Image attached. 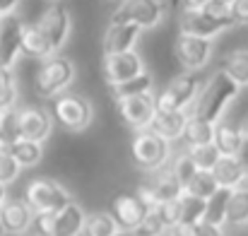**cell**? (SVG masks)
<instances>
[{"label": "cell", "mask_w": 248, "mask_h": 236, "mask_svg": "<svg viewBox=\"0 0 248 236\" xmlns=\"http://www.w3.org/2000/svg\"><path fill=\"white\" fill-rule=\"evenodd\" d=\"M19 173H22V166L17 164V159L10 155L7 147H0V183L10 186L12 181H17Z\"/></svg>", "instance_id": "d590c367"}, {"label": "cell", "mask_w": 248, "mask_h": 236, "mask_svg": "<svg viewBox=\"0 0 248 236\" xmlns=\"http://www.w3.org/2000/svg\"><path fill=\"white\" fill-rule=\"evenodd\" d=\"M22 34L24 24L15 15L0 17V68L12 70L22 56Z\"/></svg>", "instance_id": "30bf717a"}, {"label": "cell", "mask_w": 248, "mask_h": 236, "mask_svg": "<svg viewBox=\"0 0 248 236\" xmlns=\"http://www.w3.org/2000/svg\"><path fill=\"white\" fill-rule=\"evenodd\" d=\"M200 82L202 79L190 70L183 75H176L157 94V109L159 111H188V109H193V104L202 89Z\"/></svg>", "instance_id": "5b68a950"}, {"label": "cell", "mask_w": 248, "mask_h": 236, "mask_svg": "<svg viewBox=\"0 0 248 236\" xmlns=\"http://www.w3.org/2000/svg\"><path fill=\"white\" fill-rule=\"evenodd\" d=\"M186 2V7H202L207 0H183Z\"/></svg>", "instance_id": "b9f144b4"}, {"label": "cell", "mask_w": 248, "mask_h": 236, "mask_svg": "<svg viewBox=\"0 0 248 236\" xmlns=\"http://www.w3.org/2000/svg\"><path fill=\"white\" fill-rule=\"evenodd\" d=\"M166 232H169V227H166L164 217L159 215L157 207H152L147 212V217L140 222V227L135 229V236H164Z\"/></svg>", "instance_id": "836d02e7"}, {"label": "cell", "mask_w": 248, "mask_h": 236, "mask_svg": "<svg viewBox=\"0 0 248 236\" xmlns=\"http://www.w3.org/2000/svg\"><path fill=\"white\" fill-rule=\"evenodd\" d=\"M145 73V63L142 58L130 51V53H116V56H104V78L111 87L128 82V79L138 78Z\"/></svg>", "instance_id": "5bb4252c"}, {"label": "cell", "mask_w": 248, "mask_h": 236, "mask_svg": "<svg viewBox=\"0 0 248 236\" xmlns=\"http://www.w3.org/2000/svg\"><path fill=\"white\" fill-rule=\"evenodd\" d=\"M130 152H133V161L140 169L159 171L171 159V140H166V138L152 133V130H138L135 138H133Z\"/></svg>", "instance_id": "3957f363"}, {"label": "cell", "mask_w": 248, "mask_h": 236, "mask_svg": "<svg viewBox=\"0 0 248 236\" xmlns=\"http://www.w3.org/2000/svg\"><path fill=\"white\" fill-rule=\"evenodd\" d=\"M15 126H17L19 138L34 140V142H44L53 130V121H51L48 111H44L39 106H27L22 111H15Z\"/></svg>", "instance_id": "7c38bea8"}, {"label": "cell", "mask_w": 248, "mask_h": 236, "mask_svg": "<svg viewBox=\"0 0 248 236\" xmlns=\"http://www.w3.org/2000/svg\"><path fill=\"white\" fill-rule=\"evenodd\" d=\"M229 78L234 79L239 87L248 84V51H234L224 58V68H222Z\"/></svg>", "instance_id": "f546056e"}, {"label": "cell", "mask_w": 248, "mask_h": 236, "mask_svg": "<svg viewBox=\"0 0 248 236\" xmlns=\"http://www.w3.org/2000/svg\"><path fill=\"white\" fill-rule=\"evenodd\" d=\"M17 82H15V75L12 70L7 68H0V111H15L17 106Z\"/></svg>", "instance_id": "1f68e13d"}, {"label": "cell", "mask_w": 248, "mask_h": 236, "mask_svg": "<svg viewBox=\"0 0 248 236\" xmlns=\"http://www.w3.org/2000/svg\"><path fill=\"white\" fill-rule=\"evenodd\" d=\"M36 27L44 31V36L48 39L51 48L58 53L61 46H63V44L68 41V36H70V27H73L70 10H68L65 5H61V2H53V5L41 15V19H39Z\"/></svg>", "instance_id": "9c48e42d"}, {"label": "cell", "mask_w": 248, "mask_h": 236, "mask_svg": "<svg viewBox=\"0 0 248 236\" xmlns=\"http://www.w3.org/2000/svg\"><path fill=\"white\" fill-rule=\"evenodd\" d=\"M113 236H135V232H125V229H118Z\"/></svg>", "instance_id": "ee69618b"}, {"label": "cell", "mask_w": 248, "mask_h": 236, "mask_svg": "<svg viewBox=\"0 0 248 236\" xmlns=\"http://www.w3.org/2000/svg\"><path fill=\"white\" fill-rule=\"evenodd\" d=\"M36 212L29 207L27 200H7L0 207V224L5 229V234H27L34 224Z\"/></svg>", "instance_id": "2e32d148"}, {"label": "cell", "mask_w": 248, "mask_h": 236, "mask_svg": "<svg viewBox=\"0 0 248 236\" xmlns=\"http://www.w3.org/2000/svg\"><path fill=\"white\" fill-rule=\"evenodd\" d=\"M188 118H190L188 111H159L157 109V113H155V118H152L147 130L162 135L166 140H178V138H183Z\"/></svg>", "instance_id": "d6986e66"}, {"label": "cell", "mask_w": 248, "mask_h": 236, "mask_svg": "<svg viewBox=\"0 0 248 236\" xmlns=\"http://www.w3.org/2000/svg\"><path fill=\"white\" fill-rule=\"evenodd\" d=\"M217 188H219V183H217L215 173L198 169V171L193 173V178L186 183L183 193H186V195H193V198H200V200H207V198H212V195L217 193Z\"/></svg>", "instance_id": "4316f807"}, {"label": "cell", "mask_w": 248, "mask_h": 236, "mask_svg": "<svg viewBox=\"0 0 248 236\" xmlns=\"http://www.w3.org/2000/svg\"><path fill=\"white\" fill-rule=\"evenodd\" d=\"M31 236H34V234H31Z\"/></svg>", "instance_id": "681fc988"}, {"label": "cell", "mask_w": 248, "mask_h": 236, "mask_svg": "<svg viewBox=\"0 0 248 236\" xmlns=\"http://www.w3.org/2000/svg\"><path fill=\"white\" fill-rule=\"evenodd\" d=\"M212 173H215L219 188H232V190L246 178L244 166H241L239 157H222L219 161H217V166L212 169Z\"/></svg>", "instance_id": "cb8c5ba5"}, {"label": "cell", "mask_w": 248, "mask_h": 236, "mask_svg": "<svg viewBox=\"0 0 248 236\" xmlns=\"http://www.w3.org/2000/svg\"><path fill=\"white\" fill-rule=\"evenodd\" d=\"M10 150V155L17 159V164L22 169H29V166H36L41 159H44V142H34V140H24V138H17L12 142L5 145Z\"/></svg>", "instance_id": "7402d4cb"}, {"label": "cell", "mask_w": 248, "mask_h": 236, "mask_svg": "<svg viewBox=\"0 0 248 236\" xmlns=\"http://www.w3.org/2000/svg\"><path fill=\"white\" fill-rule=\"evenodd\" d=\"M73 78H75V65H73V61L56 53V56L46 58L44 65L39 68L34 89H36V94H39L41 99H58L61 92L68 89V84L73 82Z\"/></svg>", "instance_id": "7a4b0ae2"}, {"label": "cell", "mask_w": 248, "mask_h": 236, "mask_svg": "<svg viewBox=\"0 0 248 236\" xmlns=\"http://www.w3.org/2000/svg\"><path fill=\"white\" fill-rule=\"evenodd\" d=\"M229 12H232V19L236 27H246L248 24V0H234L229 5Z\"/></svg>", "instance_id": "8d00e7d4"}, {"label": "cell", "mask_w": 248, "mask_h": 236, "mask_svg": "<svg viewBox=\"0 0 248 236\" xmlns=\"http://www.w3.org/2000/svg\"><path fill=\"white\" fill-rule=\"evenodd\" d=\"M118 109H121V116L123 121L135 128V130H147L155 113H157V96L150 92V94H140V96H130V99H123L118 101Z\"/></svg>", "instance_id": "4fadbf2b"}, {"label": "cell", "mask_w": 248, "mask_h": 236, "mask_svg": "<svg viewBox=\"0 0 248 236\" xmlns=\"http://www.w3.org/2000/svg\"><path fill=\"white\" fill-rule=\"evenodd\" d=\"M53 113H56V121L73 130V133H80L84 130L92 118H94V109L89 104V99L78 96V94H65V96H58L56 104H53Z\"/></svg>", "instance_id": "ba28073f"}, {"label": "cell", "mask_w": 248, "mask_h": 236, "mask_svg": "<svg viewBox=\"0 0 248 236\" xmlns=\"http://www.w3.org/2000/svg\"><path fill=\"white\" fill-rule=\"evenodd\" d=\"M229 198H232V188H217V193L212 198H207V203H205L202 222L215 224V227H224L227 212H229Z\"/></svg>", "instance_id": "603a6c76"}, {"label": "cell", "mask_w": 248, "mask_h": 236, "mask_svg": "<svg viewBox=\"0 0 248 236\" xmlns=\"http://www.w3.org/2000/svg\"><path fill=\"white\" fill-rule=\"evenodd\" d=\"M244 138H246V133L241 128L229 126V123H217L215 145L222 152V157H236L241 152V147H244Z\"/></svg>", "instance_id": "44dd1931"}, {"label": "cell", "mask_w": 248, "mask_h": 236, "mask_svg": "<svg viewBox=\"0 0 248 236\" xmlns=\"http://www.w3.org/2000/svg\"><path fill=\"white\" fill-rule=\"evenodd\" d=\"M48 2H61V0H48Z\"/></svg>", "instance_id": "7dc6e473"}, {"label": "cell", "mask_w": 248, "mask_h": 236, "mask_svg": "<svg viewBox=\"0 0 248 236\" xmlns=\"http://www.w3.org/2000/svg\"><path fill=\"white\" fill-rule=\"evenodd\" d=\"M239 89L241 87L224 70H217L212 78L205 82V87L200 89V94H198V99H195V104L190 109V118L219 123V118L224 116L229 104L239 96Z\"/></svg>", "instance_id": "6da1fadb"}, {"label": "cell", "mask_w": 248, "mask_h": 236, "mask_svg": "<svg viewBox=\"0 0 248 236\" xmlns=\"http://www.w3.org/2000/svg\"><path fill=\"white\" fill-rule=\"evenodd\" d=\"M176 58L190 73L202 70L210 63V58H212V39H200V36L181 34L176 39Z\"/></svg>", "instance_id": "8fae6325"}, {"label": "cell", "mask_w": 248, "mask_h": 236, "mask_svg": "<svg viewBox=\"0 0 248 236\" xmlns=\"http://www.w3.org/2000/svg\"><path fill=\"white\" fill-rule=\"evenodd\" d=\"M181 34L188 36H200V39H215L219 36L224 29L234 27V19H224V17H215L202 7H183L181 10Z\"/></svg>", "instance_id": "52a82bcc"}, {"label": "cell", "mask_w": 248, "mask_h": 236, "mask_svg": "<svg viewBox=\"0 0 248 236\" xmlns=\"http://www.w3.org/2000/svg\"><path fill=\"white\" fill-rule=\"evenodd\" d=\"M152 87H155L152 75L145 70V73H142V75H138V78H133V79H128V82H121V84L111 87V92H113V99H116V101H123V99H130V96L150 94V92H152Z\"/></svg>", "instance_id": "83f0119b"}, {"label": "cell", "mask_w": 248, "mask_h": 236, "mask_svg": "<svg viewBox=\"0 0 248 236\" xmlns=\"http://www.w3.org/2000/svg\"><path fill=\"white\" fill-rule=\"evenodd\" d=\"M215 130H217V123L200 121V118H188V126L183 130V140L188 142V147L210 145V142H215Z\"/></svg>", "instance_id": "484cf974"}, {"label": "cell", "mask_w": 248, "mask_h": 236, "mask_svg": "<svg viewBox=\"0 0 248 236\" xmlns=\"http://www.w3.org/2000/svg\"><path fill=\"white\" fill-rule=\"evenodd\" d=\"M5 188H7V186H2V183H0V207L7 203V190H5Z\"/></svg>", "instance_id": "7bdbcfd3"}, {"label": "cell", "mask_w": 248, "mask_h": 236, "mask_svg": "<svg viewBox=\"0 0 248 236\" xmlns=\"http://www.w3.org/2000/svg\"><path fill=\"white\" fill-rule=\"evenodd\" d=\"M22 56L39 58V61H46V58L56 56V51L51 48L48 39L44 36V31H41L36 24H24V34H22Z\"/></svg>", "instance_id": "ffe728a7"}, {"label": "cell", "mask_w": 248, "mask_h": 236, "mask_svg": "<svg viewBox=\"0 0 248 236\" xmlns=\"http://www.w3.org/2000/svg\"><path fill=\"white\" fill-rule=\"evenodd\" d=\"M118 232V224L113 220L111 212H94L87 215V224H84V236H113Z\"/></svg>", "instance_id": "4dcf8cb0"}, {"label": "cell", "mask_w": 248, "mask_h": 236, "mask_svg": "<svg viewBox=\"0 0 248 236\" xmlns=\"http://www.w3.org/2000/svg\"><path fill=\"white\" fill-rule=\"evenodd\" d=\"M150 207L142 203L140 195H118L111 205V215L118 224V229L125 232H135L140 227V222L147 217Z\"/></svg>", "instance_id": "9a60e30c"}, {"label": "cell", "mask_w": 248, "mask_h": 236, "mask_svg": "<svg viewBox=\"0 0 248 236\" xmlns=\"http://www.w3.org/2000/svg\"><path fill=\"white\" fill-rule=\"evenodd\" d=\"M84 224H87V212L78 203H70L63 210L53 212L48 236H80L84 234Z\"/></svg>", "instance_id": "e0dca14e"}, {"label": "cell", "mask_w": 248, "mask_h": 236, "mask_svg": "<svg viewBox=\"0 0 248 236\" xmlns=\"http://www.w3.org/2000/svg\"><path fill=\"white\" fill-rule=\"evenodd\" d=\"M171 173H173V178L186 188V183L193 178V173L198 171V166H195V161L193 157L188 155V152H183V155H178V157L173 159V164H171V169H169Z\"/></svg>", "instance_id": "e575fe53"}, {"label": "cell", "mask_w": 248, "mask_h": 236, "mask_svg": "<svg viewBox=\"0 0 248 236\" xmlns=\"http://www.w3.org/2000/svg\"><path fill=\"white\" fill-rule=\"evenodd\" d=\"M227 222L234 224V227H244V224H248V176L232 190Z\"/></svg>", "instance_id": "d4e9b609"}, {"label": "cell", "mask_w": 248, "mask_h": 236, "mask_svg": "<svg viewBox=\"0 0 248 236\" xmlns=\"http://www.w3.org/2000/svg\"><path fill=\"white\" fill-rule=\"evenodd\" d=\"M17 5H19V0H0V17H5V15H15Z\"/></svg>", "instance_id": "f35d334b"}, {"label": "cell", "mask_w": 248, "mask_h": 236, "mask_svg": "<svg viewBox=\"0 0 248 236\" xmlns=\"http://www.w3.org/2000/svg\"><path fill=\"white\" fill-rule=\"evenodd\" d=\"M188 155L193 157L195 166L202 169V171H212V169L217 166V161L222 159V152L217 150L215 142H210V145H200V147H188Z\"/></svg>", "instance_id": "d6a6232c"}, {"label": "cell", "mask_w": 248, "mask_h": 236, "mask_svg": "<svg viewBox=\"0 0 248 236\" xmlns=\"http://www.w3.org/2000/svg\"><path fill=\"white\" fill-rule=\"evenodd\" d=\"M24 200L29 203V207L36 215L58 212L65 205L73 203L68 188H63L58 181H51V178H36V181H31L27 186V190H24Z\"/></svg>", "instance_id": "8992f818"}, {"label": "cell", "mask_w": 248, "mask_h": 236, "mask_svg": "<svg viewBox=\"0 0 248 236\" xmlns=\"http://www.w3.org/2000/svg\"><path fill=\"white\" fill-rule=\"evenodd\" d=\"M142 29L138 24H111L106 36H104V53L116 56V53H130L135 51L140 41Z\"/></svg>", "instance_id": "ac0fdd59"}, {"label": "cell", "mask_w": 248, "mask_h": 236, "mask_svg": "<svg viewBox=\"0 0 248 236\" xmlns=\"http://www.w3.org/2000/svg\"><path fill=\"white\" fill-rule=\"evenodd\" d=\"M227 2H234V0H227Z\"/></svg>", "instance_id": "c3c4849f"}, {"label": "cell", "mask_w": 248, "mask_h": 236, "mask_svg": "<svg viewBox=\"0 0 248 236\" xmlns=\"http://www.w3.org/2000/svg\"><path fill=\"white\" fill-rule=\"evenodd\" d=\"M178 203H181V224L178 227L190 229L193 224L202 222V217H205V203L207 200H200V198H193V195H186L183 193L178 198Z\"/></svg>", "instance_id": "f1b7e54d"}, {"label": "cell", "mask_w": 248, "mask_h": 236, "mask_svg": "<svg viewBox=\"0 0 248 236\" xmlns=\"http://www.w3.org/2000/svg\"><path fill=\"white\" fill-rule=\"evenodd\" d=\"M236 157H239L241 166H244V173L248 176V133H246V138H244V147H241V152H239Z\"/></svg>", "instance_id": "ab89813d"}, {"label": "cell", "mask_w": 248, "mask_h": 236, "mask_svg": "<svg viewBox=\"0 0 248 236\" xmlns=\"http://www.w3.org/2000/svg\"><path fill=\"white\" fill-rule=\"evenodd\" d=\"M2 123H5V111H0V130H2Z\"/></svg>", "instance_id": "f6af8a7d"}, {"label": "cell", "mask_w": 248, "mask_h": 236, "mask_svg": "<svg viewBox=\"0 0 248 236\" xmlns=\"http://www.w3.org/2000/svg\"><path fill=\"white\" fill-rule=\"evenodd\" d=\"M164 17V0H123L111 15V24H138L140 29H152L159 27Z\"/></svg>", "instance_id": "277c9868"}, {"label": "cell", "mask_w": 248, "mask_h": 236, "mask_svg": "<svg viewBox=\"0 0 248 236\" xmlns=\"http://www.w3.org/2000/svg\"><path fill=\"white\" fill-rule=\"evenodd\" d=\"M164 236H190V234H188L186 227H173V229H169Z\"/></svg>", "instance_id": "60d3db41"}, {"label": "cell", "mask_w": 248, "mask_h": 236, "mask_svg": "<svg viewBox=\"0 0 248 236\" xmlns=\"http://www.w3.org/2000/svg\"><path fill=\"white\" fill-rule=\"evenodd\" d=\"M190 236H224L222 227H215V224H207V222H198L188 229Z\"/></svg>", "instance_id": "74e56055"}, {"label": "cell", "mask_w": 248, "mask_h": 236, "mask_svg": "<svg viewBox=\"0 0 248 236\" xmlns=\"http://www.w3.org/2000/svg\"><path fill=\"white\" fill-rule=\"evenodd\" d=\"M0 236H5V229H2V224H0Z\"/></svg>", "instance_id": "bcb514c9"}]
</instances>
